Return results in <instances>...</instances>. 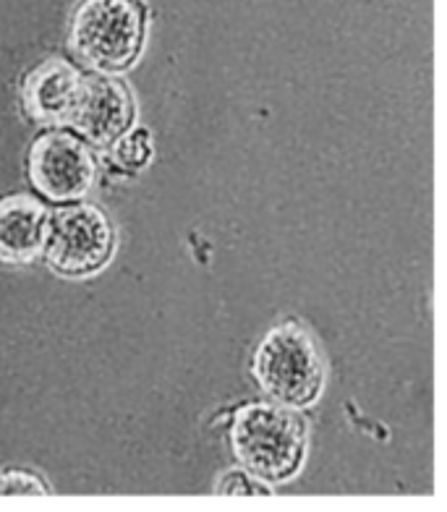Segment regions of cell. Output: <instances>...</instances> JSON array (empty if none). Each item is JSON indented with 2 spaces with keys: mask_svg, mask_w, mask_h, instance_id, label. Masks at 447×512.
<instances>
[{
  "mask_svg": "<svg viewBox=\"0 0 447 512\" xmlns=\"http://www.w3.org/2000/svg\"><path fill=\"white\" fill-rule=\"evenodd\" d=\"M45 256L58 275L84 277L105 267L116 249L108 215L95 204H71L45 223Z\"/></svg>",
  "mask_w": 447,
  "mask_h": 512,
  "instance_id": "4",
  "label": "cell"
},
{
  "mask_svg": "<svg viewBox=\"0 0 447 512\" xmlns=\"http://www.w3.org/2000/svg\"><path fill=\"white\" fill-rule=\"evenodd\" d=\"M134 118L129 89L113 76H79L71 105L63 123L89 144H113L123 131H129Z\"/></svg>",
  "mask_w": 447,
  "mask_h": 512,
  "instance_id": "6",
  "label": "cell"
},
{
  "mask_svg": "<svg viewBox=\"0 0 447 512\" xmlns=\"http://www.w3.org/2000/svg\"><path fill=\"white\" fill-rule=\"evenodd\" d=\"M79 71L66 61H48L34 68L24 81V105L37 121L63 123L74 89L79 84Z\"/></svg>",
  "mask_w": 447,
  "mask_h": 512,
  "instance_id": "8",
  "label": "cell"
},
{
  "mask_svg": "<svg viewBox=\"0 0 447 512\" xmlns=\"http://www.w3.org/2000/svg\"><path fill=\"white\" fill-rule=\"evenodd\" d=\"M149 157H152V142H149L147 131H131V134L123 131L116 139L113 162H116L118 168L139 170L147 165Z\"/></svg>",
  "mask_w": 447,
  "mask_h": 512,
  "instance_id": "9",
  "label": "cell"
},
{
  "mask_svg": "<svg viewBox=\"0 0 447 512\" xmlns=\"http://www.w3.org/2000/svg\"><path fill=\"white\" fill-rule=\"evenodd\" d=\"M254 379L267 398L288 408L314 403L325 384V358L304 324H275L251 361Z\"/></svg>",
  "mask_w": 447,
  "mask_h": 512,
  "instance_id": "2",
  "label": "cell"
},
{
  "mask_svg": "<svg viewBox=\"0 0 447 512\" xmlns=\"http://www.w3.org/2000/svg\"><path fill=\"white\" fill-rule=\"evenodd\" d=\"M95 176V157L76 136L45 134L29 149V178L48 202L82 199Z\"/></svg>",
  "mask_w": 447,
  "mask_h": 512,
  "instance_id": "5",
  "label": "cell"
},
{
  "mask_svg": "<svg viewBox=\"0 0 447 512\" xmlns=\"http://www.w3.org/2000/svg\"><path fill=\"white\" fill-rule=\"evenodd\" d=\"M45 207L27 194L0 199V262L32 264L45 246Z\"/></svg>",
  "mask_w": 447,
  "mask_h": 512,
  "instance_id": "7",
  "label": "cell"
},
{
  "mask_svg": "<svg viewBox=\"0 0 447 512\" xmlns=\"http://www.w3.org/2000/svg\"><path fill=\"white\" fill-rule=\"evenodd\" d=\"M231 447L254 479L288 481L304 463L306 424L285 405L249 403L233 416Z\"/></svg>",
  "mask_w": 447,
  "mask_h": 512,
  "instance_id": "1",
  "label": "cell"
},
{
  "mask_svg": "<svg viewBox=\"0 0 447 512\" xmlns=\"http://www.w3.org/2000/svg\"><path fill=\"white\" fill-rule=\"evenodd\" d=\"M0 494H48V486L29 471H3Z\"/></svg>",
  "mask_w": 447,
  "mask_h": 512,
  "instance_id": "10",
  "label": "cell"
},
{
  "mask_svg": "<svg viewBox=\"0 0 447 512\" xmlns=\"http://www.w3.org/2000/svg\"><path fill=\"white\" fill-rule=\"evenodd\" d=\"M144 21L134 0H82L71 19V48L100 71H123L142 50Z\"/></svg>",
  "mask_w": 447,
  "mask_h": 512,
  "instance_id": "3",
  "label": "cell"
},
{
  "mask_svg": "<svg viewBox=\"0 0 447 512\" xmlns=\"http://www.w3.org/2000/svg\"><path fill=\"white\" fill-rule=\"evenodd\" d=\"M217 492L220 494H267V489L246 479V473L231 471V473H225L223 481H217Z\"/></svg>",
  "mask_w": 447,
  "mask_h": 512,
  "instance_id": "11",
  "label": "cell"
}]
</instances>
